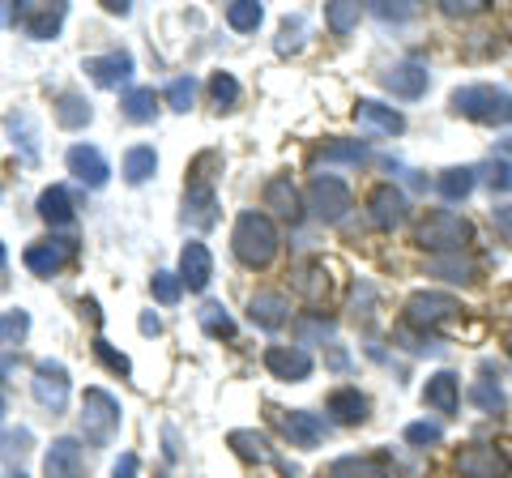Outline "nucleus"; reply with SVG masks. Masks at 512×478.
<instances>
[{
    "mask_svg": "<svg viewBox=\"0 0 512 478\" xmlns=\"http://www.w3.org/2000/svg\"><path fill=\"white\" fill-rule=\"evenodd\" d=\"M9 478H26V474H18V470H13V474H9Z\"/></svg>",
    "mask_w": 512,
    "mask_h": 478,
    "instance_id": "nucleus-58",
    "label": "nucleus"
},
{
    "mask_svg": "<svg viewBox=\"0 0 512 478\" xmlns=\"http://www.w3.org/2000/svg\"><path fill=\"white\" fill-rule=\"evenodd\" d=\"M210 94H214V103L227 111V107L239 103V82H235L231 73H214V77H210Z\"/></svg>",
    "mask_w": 512,
    "mask_h": 478,
    "instance_id": "nucleus-44",
    "label": "nucleus"
},
{
    "mask_svg": "<svg viewBox=\"0 0 512 478\" xmlns=\"http://www.w3.org/2000/svg\"><path fill=\"white\" fill-rule=\"evenodd\" d=\"M150 291H154L158 304H175L180 291H184V282H180V274H171V269H158V274L150 278Z\"/></svg>",
    "mask_w": 512,
    "mask_h": 478,
    "instance_id": "nucleus-42",
    "label": "nucleus"
},
{
    "mask_svg": "<svg viewBox=\"0 0 512 478\" xmlns=\"http://www.w3.org/2000/svg\"><path fill=\"white\" fill-rule=\"evenodd\" d=\"M376 13L384 22H406V18H414V9L406 5V9H389V5H376Z\"/></svg>",
    "mask_w": 512,
    "mask_h": 478,
    "instance_id": "nucleus-51",
    "label": "nucleus"
},
{
    "mask_svg": "<svg viewBox=\"0 0 512 478\" xmlns=\"http://www.w3.org/2000/svg\"><path fill=\"white\" fill-rule=\"evenodd\" d=\"M154 171H158L154 146H133V150L124 154V180H128V184H146Z\"/></svg>",
    "mask_w": 512,
    "mask_h": 478,
    "instance_id": "nucleus-30",
    "label": "nucleus"
},
{
    "mask_svg": "<svg viewBox=\"0 0 512 478\" xmlns=\"http://www.w3.org/2000/svg\"><path fill=\"white\" fill-rule=\"evenodd\" d=\"M39 218L43 222H52V227H73V197H69V188H60V184H52V188H43L39 193Z\"/></svg>",
    "mask_w": 512,
    "mask_h": 478,
    "instance_id": "nucleus-24",
    "label": "nucleus"
},
{
    "mask_svg": "<svg viewBox=\"0 0 512 478\" xmlns=\"http://www.w3.org/2000/svg\"><path fill=\"white\" fill-rule=\"evenodd\" d=\"M111 478H137V457L133 453H120V461L111 466Z\"/></svg>",
    "mask_w": 512,
    "mask_h": 478,
    "instance_id": "nucleus-50",
    "label": "nucleus"
},
{
    "mask_svg": "<svg viewBox=\"0 0 512 478\" xmlns=\"http://www.w3.org/2000/svg\"><path fill=\"white\" fill-rule=\"evenodd\" d=\"M384 90L397 94V99H419V94L427 90V65H419V60H397V65L380 77Z\"/></svg>",
    "mask_w": 512,
    "mask_h": 478,
    "instance_id": "nucleus-15",
    "label": "nucleus"
},
{
    "mask_svg": "<svg viewBox=\"0 0 512 478\" xmlns=\"http://www.w3.org/2000/svg\"><path fill=\"white\" fill-rule=\"evenodd\" d=\"M30 333V312H0V346H18Z\"/></svg>",
    "mask_w": 512,
    "mask_h": 478,
    "instance_id": "nucleus-40",
    "label": "nucleus"
},
{
    "mask_svg": "<svg viewBox=\"0 0 512 478\" xmlns=\"http://www.w3.org/2000/svg\"><path fill=\"white\" fill-rule=\"evenodd\" d=\"M470 397H474V406L478 410H487V414H500L504 406H508V393H504V385H500V376L491 380V368L483 363V380L470 389Z\"/></svg>",
    "mask_w": 512,
    "mask_h": 478,
    "instance_id": "nucleus-27",
    "label": "nucleus"
},
{
    "mask_svg": "<svg viewBox=\"0 0 512 478\" xmlns=\"http://www.w3.org/2000/svg\"><path fill=\"white\" fill-rule=\"evenodd\" d=\"M278 227H274V218L261 214V210H244L235 218V231H231V248H235V257L244 261L248 269H265V265H274L278 257Z\"/></svg>",
    "mask_w": 512,
    "mask_h": 478,
    "instance_id": "nucleus-1",
    "label": "nucleus"
},
{
    "mask_svg": "<svg viewBox=\"0 0 512 478\" xmlns=\"http://www.w3.org/2000/svg\"><path fill=\"white\" fill-rule=\"evenodd\" d=\"M9 372H13V359H0V419H5V406H9L5 402V376Z\"/></svg>",
    "mask_w": 512,
    "mask_h": 478,
    "instance_id": "nucleus-53",
    "label": "nucleus"
},
{
    "mask_svg": "<svg viewBox=\"0 0 512 478\" xmlns=\"http://www.w3.org/2000/svg\"><path fill=\"white\" fill-rule=\"evenodd\" d=\"M329 414L338 419L342 427H355L367 419V397L359 389H333L329 393Z\"/></svg>",
    "mask_w": 512,
    "mask_h": 478,
    "instance_id": "nucleus-25",
    "label": "nucleus"
},
{
    "mask_svg": "<svg viewBox=\"0 0 512 478\" xmlns=\"http://www.w3.org/2000/svg\"><path fill=\"white\" fill-rule=\"evenodd\" d=\"M295 286L303 295L312 299V304H320V299L329 295V278H325V261H308L295 269Z\"/></svg>",
    "mask_w": 512,
    "mask_h": 478,
    "instance_id": "nucleus-32",
    "label": "nucleus"
},
{
    "mask_svg": "<svg viewBox=\"0 0 512 478\" xmlns=\"http://www.w3.org/2000/svg\"><path fill=\"white\" fill-rule=\"evenodd\" d=\"M508 355H512V333H508Z\"/></svg>",
    "mask_w": 512,
    "mask_h": 478,
    "instance_id": "nucleus-59",
    "label": "nucleus"
},
{
    "mask_svg": "<svg viewBox=\"0 0 512 478\" xmlns=\"http://www.w3.org/2000/svg\"><path fill=\"white\" fill-rule=\"evenodd\" d=\"M312 338H333V325L320 321V316H308V321H299V342L308 346Z\"/></svg>",
    "mask_w": 512,
    "mask_h": 478,
    "instance_id": "nucleus-48",
    "label": "nucleus"
},
{
    "mask_svg": "<svg viewBox=\"0 0 512 478\" xmlns=\"http://www.w3.org/2000/svg\"><path fill=\"white\" fill-rule=\"evenodd\" d=\"M26 444H30V432L26 427H9V432H0V457H13V453H26Z\"/></svg>",
    "mask_w": 512,
    "mask_h": 478,
    "instance_id": "nucleus-47",
    "label": "nucleus"
},
{
    "mask_svg": "<svg viewBox=\"0 0 512 478\" xmlns=\"http://www.w3.org/2000/svg\"><path fill=\"white\" fill-rule=\"evenodd\" d=\"M94 355H99V363L107 372H116V376H133V363H128L124 350H116L107 338H94Z\"/></svg>",
    "mask_w": 512,
    "mask_h": 478,
    "instance_id": "nucleus-41",
    "label": "nucleus"
},
{
    "mask_svg": "<svg viewBox=\"0 0 512 478\" xmlns=\"http://www.w3.org/2000/svg\"><path fill=\"white\" fill-rule=\"evenodd\" d=\"M197 321H201V329L210 333V338H235V321L227 316V308L214 304V299H210V304H205V308L197 312Z\"/></svg>",
    "mask_w": 512,
    "mask_h": 478,
    "instance_id": "nucleus-36",
    "label": "nucleus"
},
{
    "mask_svg": "<svg viewBox=\"0 0 512 478\" xmlns=\"http://www.w3.org/2000/svg\"><path fill=\"white\" fill-rule=\"evenodd\" d=\"M265 210H274L286 222H299L303 218V205H299V188L291 184V175H274L265 184Z\"/></svg>",
    "mask_w": 512,
    "mask_h": 478,
    "instance_id": "nucleus-21",
    "label": "nucleus"
},
{
    "mask_svg": "<svg viewBox=\"0 0 512 478\" xmlns=\"http://www.w3.org/2000/svg\"><path fill=\"white\" fill-rule=\"evenodd\" d=\"M427 269L436 278H444V282H474L478 278V265L474 261H461V257H436Z\"/></svg>",
    "mask_w": 512,
    "mask_h": 478,
    "instance_id": "nucleus-37",
    "label": "nucleus"
},
{
    "mask_svg": "<svg viewBox=\"0 0 512 478\" xmlns=\"http://www.w3.org/2000/svg\"><path fill=\"white\" fill-rule=\"evenodd\" d=\"M192 99H197V82H192V77H175V82L167 86V103H171V111H188Z\"/></svg>",
    "mask_w": 512,
    "mask_h": 478,
    "instance_id": "nucleus-45",
    "label": "nucleus"
},
{
    "mask_svg": "<svg viewBox=\"0 0 512 478\" xmlns=\"http://www.w3.org/2000/svg\"><path fill=\"white\" fill-rule=\"evenodd\" d=\"M367 218H372V227L376 231H393V227H402V222L410 218V201L402 188H393V184H376L372 188V197H367Z\"/></svg>",
    "mask_w": 512,
    "mask_h": 478,
    "instance_id": "nucleus-11",
    "label": "nucleus"
},
{
    "mask_svg": "<svg viewBox=\"0 0 512 478\" xmlns=\"http://www.w3.org/2000/svg\"><path fill=\"white\" fill-rule=\"evenodd\" d=\"M487 171H491V175H487V184L495 188V193H508V188H512V163H508V158H500V163H491Z\"/></svg>",
    "mask_w": 512,
    "mask_h": 478,
    "instance_id": "nucleus-49",
    "label": "nucleus"
},
{
    "mask_svg": "<svg viewBox=\"0 0 512 478\" xmlns=\"http://www.w3.org/2000/svg\"><path fill=\"white\" fill-rule=\"evenodd\" d=\"M30 389H35V402L43 410L60 414L64 406H69V372H64V363H56V359L35 363V380H30Z\"/></svg>",
    "mask_w": 512,
    "mask_h": 478,
    "instance_id": "nucleus-10",
    "label": "nucleus"
},
{
    "mask_svg": "<svg viewBox=\"0 0 512 478\" xmlns=\"http://www.w3.org/2000/svg\"><path fill=\"white\" fill-rule=\"evenodd\" d=\"M158 329H163V325H158V316H141V333H158Z\"/></svg>",
    "mask_w": 512,
    "mask_h": 478,
    "instance_id": "nucleus-55",
    "label": "nucleus"
},
{
    "mask_svg": "<svg viewBox=\"0 0 512 478\" xmlns=\"http://www.w3.org/2000/svg\"><path fill=\"white\" fill-rule=\"evenodd\" d=\"M13 18H18V26L26 30L30 39H56V30L64 26V18H69V5H22V9H13Z\"/></svg>",
    "mask_w": 512,
    "mask_h": 478,
    "instance_id": "nucleus-14",
    "label": "nucleus"
},
{
    "mask_svg": "<svg viewBox=\"0 0 512 478\" xmlns=\"http://www.w3.org/2000/svg\"><path fill=\"white\" fill-rule=\"evenodd\" d=\"M227 444L231 449L244 457V461H269L274 457V449H269V440L261 436V432H248V427H239V432H231L227 436Z\"/></svg>",
    "mask_w": 512,
    "mask_h": 478,
    "instance_id": "nucleus-33",
    "label": "nucleus"
},
{
    "mask_svg": "<svg viewBox=\"0 0 512 478\" xmlns=\"http://www.w3.org/2000/svg\"><path fill=\"white\" fill-rule=\"evenodd\" d=\"M210 167H222V154L218 150H205L192 158L188 167V188H184V222L192 227H214V210H218V197H214V175Z\"/></svg>",
    "mask_w": 512,
    "mask_h": 478,
    "instance_id": "nucleus-2",
    "label": "nucleus"
},
{
    "mask_svg": "<svg viewBox=\"0 0 512 478\" xmlns=\"http://www.w3.org/2000/svg\"><path fill=\"white\" fill-rule=\"evenodd\" d=\"M124 116L133 120V124H150L154 116H158V94L150 90V86H137V90H128L124 94Z\"/></svg>",
    "mask_w": 512,
    "mask_h": 478,
    "instance_id": "nucleus-29",
    "label": "nucleus"
},
{
    "mask_svg": "<svg viewBox=\"0 0 512 478\" xmlns=\"http://www.w3.org/2000/svg\"><path fill=\"white\" fill-rule=\"evenodd\" d=\"M355 120L363 124V129H372V133H384V137H397V133L406 129L402 111L384 107V103H376V99H359V103H355Z\"/></svg>",
    "mask_w": 512,
    "mask_h": 478,
    "instance_id": "nucleus-20",
    "label": "nucleus"
},
{
    "mask_svg": "<svg viewBox=\"0 0 512 478\" xmlns=\"http://www.w3.org/2000/svg\"><path fill=\"white\" fill-rule=\"evenodd\" d=\"M303 43H308V18H303V13H295V18H286L282 30H278V56L299 52Z\"/></svg>",
    "mask_w": 512,
    "mask_h": 478,
    "instance_id": "nucleus-38",
    "label": "nucleus"
},
{
    "mask_svg": "<svg viewBox=\"0 0 512 478\" xmlns=\"http://www.w3.org/2000/svg\"><path fill=\"white\" fill-rule=\"evenodd\" d=\"M214 278V257L210 248L197 244V239H188L184 252H180V282L188 286V291H205Z\"/></svg>",
    "mask_w": 512,
    "mask_h": 478,
    "instance_id": "nucleus-16",
    "label": "nucleus"
},
{
    "mask_svg": "<svg viewBox=\"0 0 512 478\" xmlns=\"http://www.w3.org/2000/svg\"><path fill=\"white\" fill-rule=\"evenodd\" d=\"M43 478H90L82 444H77L73 436L52 440V449H47V457H43Z\"/></svg>",
    "mask_w": 512,
    "mask_h": 478,
    "instance_id": "nucleus-13",
    "label": "nucleus"
},
{
    "mask_svg": "<svg viewBox=\"0 0 512 478\" xmlns=\"http://www.w3.org/2000/svg\"><path fill=\"white\" fill-rule=\"evenodd\" d=\"M90 120H94V111L86 103V94H77V90L56 94V124L60 129H86Z\"/></svg>",
    "mask_w": 512,
    "mask_h": 478,
    "instance_id": "nucleus-26",
    "label": "nucleus"
},
{
    "mask_svg": "<svg viewBox=\"0 0 512 478\" xmlns=\"http://www.w3.org/2000/svg\"><path fill=\"white\" fill-rule=\"evenodd\" d=\"M325 26L333 30V35L355 30L359 26V5H350V0H333V5H325Z\"/></svg>",
    "mask_w": 512,
    "mask_h": 478,
    "instance_id": "nucleus-39",
    "label": "nucleus"
},
{
    "mask_svg": "<svg viewBox=\"0 0 512 478\" xmlns=\"http://www.w3.org/2000/svg\"><path fill=\"white\" fill-rule=\"evenodd\" d=\"M320 158H325V163H363L367 146L363 141H333V146L320 150Z\"/></svg>",
    "mask_w": 512,
    "mask_h": 478,
    "instance_id": "nucleus-43",
    "label": "nucleus"
},
{
    "mask_svg": "<svg viewBox=\"0 0 512 478\" xmlns=\"http://www.w3.org/2000/svg\"><path fill=\"white\" fill-rule=\"evenodd\" d=\"M69 171H73L86 188H103V184L111 180L107 158H103V150H94V146H73V150H69Z\"/></svg>",
    "mask_w": 512,
    "mask_h": 478,
    "instance_id": "nucleus-19",
    "label": "nucleus"
},
{
    "mask_svg": "<svg viewBox=\"0 0 512 478\" xmlns=\"http://www.w3.org/2000/svg\"><path fill=\"white\" fill-rule=\"evenodd\" d=\"M265 18V9L256 5V0H235V5H227V26L239 30V35H248V30H256Z\"/></svg>",
    "mask_w": 512,
    "mask_h": 478,
    "instance_id": "nucleus-35",
    "label": "nucleus"
},
{
    "mask_svg": "<svg viewBox=\"0 0 512 478\" xmlns=\"http://www.w3.org/2000/svg\"><path fill=\"white\" fill-rule=\"evenodd\" d=\"M73 257H77L73 235H47V239H39V244L26 248V269L39 274V278H52L64 265H73Z\"/></svg>",
    "mask_w": 512,
    "mask_h": 478,
    "instance_id": "nucleus-7",
    "label": "nucleus"
},
{
    "mask_svg": "<svg viewBox=\"0 0 512 478\" xmlns=\"http://www.w3.org/2000/svg\"><path fill=\"white\" fill-rule=\"evenodd\" d=\"M423 402L436 414H457V406H461V380L453 372H436L423 385Z\"/></svg>",
    "mask_w": 512,
    "mask_h": 478,
    "instance_id": "nucleus-22",
    "label": "nucleus"
},
{
    "mask_svg": "<svg viewBox=\"0 0 512 478\" xmlns=\"http://www.w3.org/2000/svg\"><path fill=\"white\" fill-rule=\"evenodd\" d=\"M453 111L478 124H512V90L500 86H461L453 90Z\"/></svg>",
    "mask_w": 512,
    "mask_h": 478,
    "instance_id": "nucleus-4",
    "label": "nucleus"
},
{
    "mask_svg": "<svg viewBox=\"0 0 512 478\" xmlns=\"http://www.w3.org/2000/svg\"><path fill=\"white\" fill-rule=\"evenodd\" d=\"M107 9H111V13H120V18H124V13H128V0H107Z\"/></svg>",
    "mask_w": 512,
    "mask_h": 478,
    "instance_id": "nucleus-56",
    "label": "nucleus"
},
{
    "mask_svg": "<svg viewBox=\"0 0 512 478\" xmlns=\"http://www.w3.org/2000/svg\"><path fill=\"white\" fill-rule=\"evenodd\" d=\"M9 129H13V137H18L13 146H22L26 163H39V129H35V120H30V111H13Z\"/></svg>",
    "mask_w": 512,
    "mask_h": 478,
    "instance_id": "nucleus-28",
    "label": "nucleus"
},
{
    "mask_svg": "<svg viewBox=\"0 0 512 478\" xmlns=\"http://www.w3.org/2000/svg\"><path fill=\"white\" fill-rule=\"evenodd\" d=\"M265 368L278 380H308L312 376V355L303 346H269L265 350Z\"/></svg>",
    "mask_w": 512,
    "mask_h": 478,
    "instance_id": "nucleus-17",
    "label": "nucleus"
},
{
    "mask_svg": "<svg viewBox=\"0 0 512 478\" xmlns=\"http://www.w3.org/2000/svg\"><path fill=\"white\" fill-rule=\"evenodd\" d=\"M483 5H478V0H470V5H457V0H444V13L448 18H457V13H478Z\"/></svg>",
    "mask_w": 512,
    "mask_h": 478,
    "instance_id": "nucleus-52",
    "label": "nucleus"
},
{
    "mask_svg": "<svg viewBox=\"0 0 512 478\" xmlns=\"http://www.w3.org/2000/svg\"><path fill=\"white\" fill-rule=\"evenodd\" d=\"M120 432V402L107 389H86L82 397V436L90 444H111Z\"/></svg>",
    "mask_w": 512,
    "mask_h": 478,
    "instance_id": "nucleus-5",
    "label": "nucleus"
},
{
    "mask_svg": "<svg viewBox=\"0 0 512 478\" xmlns=\"http://www.w3.org/2000/svg\"><path fill=\"white\" fill-rule=\"evenodd\" d=\"M470 239H474V227L453 210L427 214L419 222V231H414V244L423 252H440V257H457L461 248H470Z\"/></svg>",
    "mask_w": 512,
    "mask_h": 478,
    "instance_id": "nucleus-3",
    "label": "nucleus"
},
{
    "mask_svg": "<svg viewBox=\"0 0 512 478\" xmlns=\"http://www.w3.org/2000/svg\"><path fill=\"white\" fill-rule=\"evenodd\" d=\"M436 188L444 201H466L474 193V167H448L436 180Z\"/></svg>",
    "mask_w": 512,
    "mask_h": 478,
    "instance_id": "nucleus-31",
    "label": "nucleus"
},
{
    "mask_svg": "<svg viewBox=\"0 0 512 478\" xmlns=\"http://www.w3.org/2000/svg\"><path fill=\"white\" fill-rule=\"evenodd\" d=\"M457 474L461 478H512V457L495 444H466L457 453Z\"/></svg>",
    "mask_w": 512,
    "mask_h": 478,
    "instance_id": "nucleus-8",
    "label": "nucleus"
},
{
    "mask_svg": "<svg viewBox=\"0 0 512 478\" xmlns=\"http://www.w3.org/2000/svg\"><path fill=\"white\" fill-rule=\"evenodd\" d=\"M329 478H389V470L372 457H338L329 466Z\"/></svg>",
    "mask_w": 512,
    "mask_h": 478,
    "instance_id": "nucleus-34",
    "label": "nucleus"
},
{
    "mask_svg": "<svg viewBox=\"0 0 512 478\" xmlns=\"http://www.w3.org/2000/svg\"><path fill=\"white\" fill-rule=\"evenodd\" d=\"M248 316H252V325H261V329H282L291 321V304H286V295H278V291H261V295H252Z\"/></svg>",
    "mask_w": 512,
    "mask_h": 478,
    "instance_id": "nucleus-23",
    "label": "nucleus"
},
{
    "mask_svg": "<svg viewBox=\"0 0 512 478\" xmlns=\"http://www.w3.org/2000/svg\"><path fill=\"white\" fill-rule=\"evenodd\" d=\"M495 222H500V227L512 235V205H504V210H495Z\"/></svg>",
    "mask_w": 512,
    "mask_h": 478,
    "instance_id": "nucleus-54",
    "label": "nucleus"
},
{
    "mask_svg": "<svg viewBox=\"0 0 512 478\" xmlns=\"http://www.w3.org/2000/svg\"><path fill=\"white\" fill-rule=\"evenodd\" d=\"M86 73L94 77V86L103 90H116L133 77V56L128 52H107V56H90L86 60Z\"/></svg>",
    "mask_w": 512,
    "mask_h": 478,
    "instance_id": "nucleus-18",
    "label": "nucleus"
},
{
    "mask_svg": "<svg viewBox=\"0 0 512 478\" xmlns=\"http://www.w3.org/2000/svg\"><path fill=\"white\" fill-rule=\"evenodd\" d=\"M444 432H440V423H410L406 427V444H414V449H427V444H440Z\"/></svg>",
    "mask_w": 512,
    "mask_h": 478,
    "instance_id": "nucleus-46",
    "label": "nucleus"
},
{
    "mask_svg": "<svg viewBox=\"0 0 512 478\" xmlns=\"http://www.w3.org/2000/svg\"><path fill=\"white\" fill-rule=\"evenodd\" d=\"M274 423L295 449H316L329 432V423L320 419V414H308V410H274Z\"/></svg>",
    "mask_w": 512,
    "mask_h": 478,
    "instance_id": "nucleus-12",
    "label": "nucleus"
},
{
    "mask_svg": "<svg viewBox=\"0 0 512 478\" xmlns=\"http://www.w3.org/2000/svg\"><path fill=\"white\" fill-rule=\"evenodd\" d=\"M308 210L320 222H342L350 210V184L338 180V175H316L308 184Z\"/></svg>",
    "mask_w": 512,
    "mask_h": 478,
    "instance_id": "nucleus-6",
    "label": "nucleus"
},
{
    "mask_svg": "<svg viewBox=\"0 0 512 478\" xmlns=\"http://www.w3.org/2000/svg\"><path fill=\"white\" fill-rule=\"evenodd\" d=\"M5 261H9V257H5V244H0V269H5Z\"/></svg>",
    "mask_w": 512,
    "mask_h": 478,
    "instance_id": "nucleus-57",
    "label": "nucleus"
},
{
    "mask_svg": "<svg viewBox=\"0 0 512 478\" xmlns=\"http://www.w3.org/2000/svg\"><path fill=\"white\" fill-rule=\"evenodd\" d=\"M461 304L453 295H440V291H419V295H410L406 299V325L410 329H436L444 325L448 316H457Z\"/></svg>",
    "mask_w": 512,
    "mask_h": 478,
    "instance_id": "nucleus-9",
    "label": "nucleus"
}]
</instances>
